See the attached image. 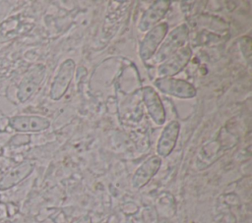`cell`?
<instances>
[{
  "label": "cell",
  "mask_w": 252,
  "mask_h": 223,
  "mask_svg": "<svg viewBox=\"0 0 252 223\" xmlns=\"http://www.w3.org/2000/svg\"><path fill=\"white\" fill-rule=\"evenodd\" d=\"M9 126L19 133H38L49 128L50 121L37 115H16L9 119Z\"/></svg>",
  "instance_id": "cell-7"
},
{
  "label": "cell",
  "mask_w": 252,
  "mask_h": 223,
  "mask_svg": "<svg viewBox=\"0 0 252 223\" xmlns=\"http://www.w3.org/2000/svg\"><path fill=\"white\" fill-rule=\"evenodd\" d=\"M188 34L189 28L186 24H182L170 31L161 42L160 47L156 51L154 55L155 63L164 62L175 52L181 49L188 38Z\"/></svg>",
  "instance_id": "cell-1"
},
{
  "label": "cell",
  "mask_w": 252,
  "mask_h": 223,
  "mask_svg": "<svg viewBox=\"0 0 252 223\" xmlns=\"http://www.w3.org/2000/svg\"><path fill=\"white\" fill-rule=\"evenodd\" d=\"M46 75V67L43 64L32 66L22 78L18 89L17 98L20 102L28 101L39 88Z\"/></svg>",
  "instance_id": "cell-2"
},
{
  "label": "cell",
  "mask_w": 252,
  "mask_h": 223,
  "mask_svg": "<svg viewBox=\"0 0 252 223\" xmlns=\"http://www.w3.org/2000/svg\"><path fill=\"white\" fill-rule=\"evenodd\" d=\"M34 169V164L31 161H23L11 168L0 179V191H7L32 174Z\"/></svg>",
  "instance_id": "cell-12"
},
{
  "label": "cell",
  "mask_w": 252,
  "mask_h": 223,
  "mask_svg": "<svg viewBox=\"0 0 252 223\" xmlns=\"http://www.w3.org/2000/svg\"><path fill=\"white\" fill-rule=\"evenodd\" d=\"M73 223H92V218L90 215H83L76 219Z\"/></svg>",
  "instance_id": "cell-13"
},
{
  "label": "cell",
  "mask_w": 252,
  "mask_h": 223,
  "mask_svg": "<svg viewBox=\"0 0 252 223\" xmlns=\"http://www.w3.org/2000/svg\"><path fill=\"white\" fill-rule=\"evenodd\" d=\"M154 84L161 92L178 98H193L197 94L195 86L183 80L174 78H159L156 80Z\"/></svg>",
  "instance_id": "cell-4"
},
{
  "label": "cell",
  "mask_w": 252,
  "mask_h": 223,
  "mask_svg": "<svg viewBox=\"0 0 252 223\" xmlns=\"http://www.w3.org/2000/svg\"><path fill=\"white\" fill-rule=\"evenodd\" d=\"M142 93L143 101L151 118L157 125H162L165 122L166 113L158 92L152 86H144Z\"/></svg>",
  "instance_id": "cell-10"
},
{
  "label": "cell",
  "mask_w": 252,
  "mask_h": 223,
  "mask_svg": "<svg viewBox=\"0 0 252 223\" xmlns=\"http://www.w3.org/2000/svg\"><path fill=\"white\" fill-rule=\"evenodd\" d=\"M168 31V25L165 22L158 24L156 27L147 31L144 39L142 40L139 48V56L143 61L151 59L158 47L161 44Z\"/></svg>",
  "instance_id": "cell-3"
},
{
  "label": "cell",
  "mask_w": 252,
  "mask_h": 223,
  "mask_svg": "<svg viewBox=\"0 0 252 223\" xmlns=\"http://www.w3.org/2000/svg\"><path fill=\"white\" fill-rule=\"evenodd\" d=\"M180 124L178 121H170L162 130L157 144V153L159 157L168 156L176 145L179 136Z\"/></svg>",
  "instance_id": "cell-11"
},
{
  "label": "cell",
  "mask_w": 252,
  "mask_h": 223,
  "mask_svg": "<svg viewBox=\"0 0 252 223\" xmlns=\"http://www.w3.org/2000/svg\"><path fill=\"white\" fill-rule=\"evenodd\" d=\"M192 50L189 45L183 46L171 57L162 62L158 67V76L159 78H172L178 74L190 61Z\"/></svg>",
  "instance_id": "cell-6"
},
{
  "label": "cell",
  "mask_w": 252,
  "mask_h": 223,
  "mask_svg": "<svg viewBox=\"0 0 252 223\" xmlns=\"http://www.w3.org/2000/svg\"><path fill=\"white\" fill-rule=\"evenodd\" d=\"M75 72V62L72 59H66L61 63L56 76L50 86V98L59 100L67 91Z\"/></svg>",
  "instance_id": "cell-5"
},
{
  "label": "cell",
  "mask_w": 252,
  "mask_h": 223,
  "mask_svg": "<svg viewBox=\"0 0 252 223\" xmlns=\"http://www.w3.org/2000/svg\"><path fill=\"white\" fill-rule=\"evenodd\" d=\"M161 165V158L158 155H153L145 160L136 170L132 177V187L139 190L146 186L152 178L158 173Z\"/></svg>",
  "instance_id": "cell-9"
},
{
  "label": "cell",
  "mask_w": 252,
  "mask_h": 223,
  "mask_svg": "<svg viewBox=\"0 0 252 223\" xmlns=\"http://www.w3.org/2000/svg\"><path fill=\"white\" fill-rule=\"evenodd\" d=\"M170 6V1L158 0L154 2L142 15L138 28L140 31L146 32L156 27L165 16Z\"/></svg>",
  "instance_id": "cell-8"
}]
</instances>
